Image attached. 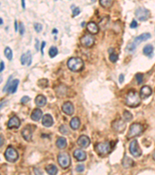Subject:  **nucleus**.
Segmentation results:
<instances>
[{
    "label": "nucleus",
    "instance_id": "17",
    "mask_svg": "<svg viewBox=\"0 0 155 175\" xmlns=\"http://www.w3.org/2000/svg\"><path fill=\"white\" fill-rule=\"evenodd\" d=\"M86 26L87 30H88V31L90 33V35H96V34L99 33V26L95 22H89V23H88Z\"/></svg>",
    "mask_w": 155,
    "mask_h": 175
},
{
    "label": "nucleus",
    "instance_id": "36",
    "mask_svg": "<svg viewBox=\"0 0 155 175\" xmlns=\"http://www.w3.org/2000/svg\"><path fill=\"white\" fill-rule=\"evenodd\" d=\"M136 79H137V84H141L144 80V75L141 73L136 74Z\"/></svg>",
    "mask_w": 155,
    "mask_h": 175
},
{
    "label": "nucleus",
    "instance_id": "8",
    "mask_svg": "<svg viewBox=\"0 0 155 175\" xmlns=\"http://www.w3.org/2000/svg\"><path fill=\"white\" fill-rule=\"evenodd\" d=\"M135 16L138 20H141V21H145L149 19L150 13L147 9L144 8V7H139L136 10Z\"/></svg>",
    "mask_w": 155,
    "mask_h": 175
},
{
    "label": "nucleus",
    "instance_id": "47",
    "mask_svg": "<svg viewBox=\"0 0 155 175\" xmlns=\"http://www.w3.org/2000/svg\"><path fill=\"white\" fill-rule=\"evenodd\" d=\"M124 81V75H122V74H121L120 75H119V83H122Z\"/></svg>",
    "mask_w": 155,
    "mask_h": 175
},
{
    "label": "nucleus",
    "instance_id": "49",
    "mask_svg": "<svg viewBox=\"0 0 155 175\" xmlns=\"http://www.w3.org/2000/svg\"><path fill=\"white\" fill-rule=\"evenodd\" d=\"M3 137H2V136L1 135V146H2V145H3Z\"/></svg>",
    "mask_w": 155,
    "mask_h": 175
},
{
    "label": "nucleus",
    "instance_id": "40",
    "mask_svg": "<svg viewBox=\"0 0 155 175\" xmlns=\"http://www.w3.org/2000/svg\"><path fill=\"white\" fill-rule=\"evenodd\" d=\"M84 170H85V167L82 164H79V165H78L76 167V170L78 172H82L84 171Z\"/></svg>",
    "mask_w": 155,
    "mask_h": 175
},
{
    "label": "nucleus",
    "instance_id": "53",
    "mask_svg": "<svg viewBox=\"0 0 155 175\" xmlns=\"http://www.w3.org/2000/svg\"><path fill=\"white\" fill-rule=\"evenodd\" d=\"M153 159L155 161V151L153 152Z\"/></svg>",
    "mask_w": 155,
    "mask_h": 175
},
{
    "label": "nucleus",
    "instance_id": "6",
    "mask_svg": "<svg viewBox=\"0 0 155 175\" xmlns=\"http://www.w3.org/2000/svg\"><path fill=\"white\" fill-rule=\"evenodd\" d=\"M5 158L6 159V161L9 162L14 163L18 160L19 158V153L16 149L13 147V146H9L6 150L5 154Z\"/></svg>",
    "mask_w": 155,
    "mask_h": 175
},
{
    "label": "nucleus",
    "instance_id": "23",
    "mask_svg": "<svg viewBox=\"0 0 155 175\" xmlns=\"http://www.w3.org/2000/svg\"><path fill=\"white\" fill-rule=\"evenodd\" d=\"M19 82H20L19 79H14V80L12 81L11 83H10V87H9L8 90H7V91L10 93H16L17 90V87H18Z\"/></svg>",
    "mask_w": 155,
    "mask_h": 175
},
{
    "label": "nucleus",
    "instance_id": "16",
    "mask_svg": "<svg viewBox=\"0 0 155 175\" xmlns=\"http://www.w3.org/2000/svg\"><path fill=\"white\" fill-rule=\"evenodd\" d=\"M151 94H152V90L150 87H148V86H144V87L141 89V91H140L141 98L147 99L148 98Z\"/></svg>",
    "mask_w": 155,
    "mask_h": 175
},
{
    "label": "nucleus",
    "instance_id": "1",
    "mask_svg": "<svg viewBox=\"0 0 155 175\" xmlns=\"http://www.w3.org/2000/svg\"><path fill=\"white\" fill-rule=\"evenodd\" d=\"M126 104L130 108H137L141 104V96L135 90H130L126 96Z\"/></svg>",
    "mask_w": 155,
    "mask_h": 175
},
{
    "label": "nucleus",
    "instance_id": "41",
    "mask_svg": "<svg viewBox=\"0 0 155 175\" xmlns=\"http://www.w3.org/2000/svg\"><path fill=\"white\" fill-rule=\"evenodd\" d=\"M20 35H23V34H24L25 32V28H24V26H23V23H20Z\"/></svg>",
    "mask_w": 155,
    "mask_h": 175
},
{
    "label": "nucleus",
    "instance_id": "31",
    "mask_svg": "<svg viewBox=\"0 0 155 175\" xmlns=\"http://www.w3.org/2000/svg\"><path fill=\"white\" fill-rule=\"evenodd\" d=\"M48 83H48V80L47 79H41L37 83L38 86L42 89L47 88V87H48Z\"/></svg>",
    "mask_w": 155,
    "mask_h": 175
},
{
    "label": "nucleus",
    "instance_id": "37",
    "mask_svg": "<svg viewBox=\"0 0 155 175\" xmlns=\"http://www.w3.org/2000/svg\"><path fill=\"white\" fill-rule=\"evenodd\" d=\"M42 25L41 24V23H35L34 24V29H35V31L37 32V33H40L41 31H42Z\"/></svg>",
    "mask_w": 155,
    "mask_h": 175
},
{
    "label": "nucleus",
    "instance_id": "20",
    "mask_svg": "<svg viewBox=\"0 0 155 175\" xmlns=\"http://www.w3.org/2000/svg\"><path fill=\"white\" fill-rule=\"evenodd\" d=\"M54 124V120H53L52 116L49 114H47V115H44L42 118V124L45 127H51Z\"/></svg>",
    "mask_w": 155,
    "mask_h": 175
},
{
    "label": "nucleus",
    "instance_id": "5",
    "mask_svg": "<svg viewBox=\"0 0 155 175\" xmlns=\"http://www.w3.org/2000/svg\"><path fill=\"white\" fill-rule=\"evenodd\" d=\"M144 132V126L140 123H134L130 127L129 132L126 136L128 139L136 137V136H141Z\"/></svg>",
    "mask_w": 155,
    "mask_h": 175
},
{
    "label": "nucleus",
    "instance_id": "14",
    "mask_svg": "<svg viewBox=\"0 0 155 175\" xmlns=\"http://www.w3.org/2000/svg\"><path fill=\"white\" fill-rule=\"evenodd\" d=\"M20 126V120L17 116H13L8 121L9 128H18Z\"/></svg>",
    "mask_w": 155,
    "mask_h": 175
},
{
    "label": "nucleus",
    "instance_id": "28",
    "mask_svg": "<svg viewBox=\"0 0 155 175\" xmlns=\"http://www.w3.org/2000/svg\"><path fill=\"white\" fill-rule=\"evenodd\" d=\"M153 47L151 44H147L146 46H144V49H143V52L145 55L147 56H151V55L153 54Z\"/></svg>",
    "mask_w": 155,
    "mask_h": 175
},
{
    "label": "nucleus",
    "instance_id": "52",
    "mask_svg": "<svg viewBox=\"0 0 155 175\" xmlns=\"http://www.w3.org/2000/svg\"><path fill=\"white\" fill-rule=\"evenodd\" d=\"M0 23H1V25H2V23H3V21H2V18H0Z\"/></svg>",
    "mask_w": 155,
    "mask_h": 175
},
{
    "label": "nucleus",
    "instance_id": "30",
    "mask_svg": "<svg viewBox=\"0 0 155 175\" xmlns=\"http://www.w3.org/2000/svg\"><path fill=\"white\" fill-rule=\"evenodd\" d=\"M99 3L104 8H110L113 6V0H100Z\"/></svg>",
    "mask_w": 155,
    "mask_h": 175
},
{
    "label": "nucleus",
    "instance_id": "27",
    "mask_svg": "<svg viewBox=\"0 0 155 175\" xmlns=\"http://www.w3.org/2000/svg\"><path fill=\"white\" fill-rule=\"evenodd\" d=\"M45 169L49 175H56L57 173V168L54 164H49L46 167Z\"/></svg>",
    "mask_w": 155,
    "mask_h": 175
},
{
    "label": "nucleus",
    "instance_id": "50",
    "mask_svg": "<svg viewBox=\"0 0 155 175\" xmlns=\"http://www.w3.org/2000/svg\"><path fill=\"white\" fill-rule=\"evenodd\" d=\"M22 6H23V9L26 8V6H25V1H24V0H23V1H22Z\"/></svg>",
    "mask_w": 155,
    "mask_h": 175
},
{
    "label": "nucleus",
    "instance_id": "46",
    "mask_svg": "<svg viewBox=\"0 0 155 175\" xmlns=\"http://www.w3.org/2000/svg\"><path fill=\"white\" fill-rule=\"evenodd\" d=\"M45 44H46L45 41H43L42 44H41V54H42V55H44V47H45Z\"/></svg>",
    "mask_w": 155,
    "mask_h": 175
},
{
    "label": "nucleus",
    "instance_id": "11",
    "mask_svg": "<svg viewBox=\"0 0 155 175\" xmlns=\"http://www.w3.org/2000/svg\"><path fill=\"white\" fill-rule=\"evenodd\" d=\"M80 41L81 44L83 46H85L86 47H90L95 43V38L91 35L88 34V35H85L83 37H82Z\"/></svg>",
    "mask_w": 155,
    "mask_h": 175
},
{
    "label": "nucleus",
    "instance_id": "15",
    "mask_svg": "<svg viewBox=\"0 0 155 175\" xmlns=\"http://www.w3.org/2000/svg\"><path fill=\"white\" fill-rule=\"evenodd\" d=\"M20 62H21L22 65H26V66H29L32 63V55L29 51L24 53L22 55L21 58H20Z\"/></svg>",
    "mask_w": 155,
    "mask_h": 175
},
{
    "label": "nucleus",
    "instance_id": "18",
    "mask_svg": "<svg viewBox=\"0 0 155 175\" xmlns=\"http://www.w3.org/2000/svg\"><path fill=\"white\" fill-rule=\"evenodd\" d=\"M22 136L27 142L31 141L32 137H33V132H32V129H31L29 126H27V127L23 128V131H22Z\"/></svg>",
    "mask_w": 155,
    "mask_h": 175
},
{
    "label": "nucleus",
    "instance_id": "24",
    "mask_svg": "<svg viewBox=\"0 0 155 175\" xmlns=\"http://www.w3.org/2000/svg\"><path fill=\"white\" fill-rule=\"evenodd\" d=\"M134 165V161H133L132 159L130 158L127 156H125L122 160V166L125 168H129V167H133Z\"/></svg>",
    "mask_w": 155,
    "mask_h": 175
},
{
    "label": "nucleus",
    "instance_id": "34",
    "mask_svg": "<svg viewBox=\"0 0 155 175\" xmlns=\"http://www.w3.org/2000/svg\"><path fill=\"white\" fill-rule=\"evenodd\" d=\"M123 118L126 121H130L133 119V115L128 111H125L123 113Z\"/></svg>",
    "mask_w": 155,
    "mask_h": 175
},
{
    "label": "nucleus",
    "instance_id": "12",
    "mask_svg": "<svg viewBox=\"0 0 155 175\" xmlns=\"http://www.w3.org/2000/svg\"><path fill=\"white\" fill-rule=\"evenodd\" d=\"M90 142H91V140L87 136H81L77 141L78 145L82 148H84V149L89 146Z\"/></svg>",
    "mask_w": 155,
    "mask_h": 175
},
{
    "label": "nucleus",
    "instance_id": "9",
    "mask_svg": "<svg viewBox=\"0 0 155 175\" xmlns=\"http://www.w3.org/2000/svg\"><path fill=\"white\" fill-rule=\"evenodd\" d=\"M129 149L131 155L134 156V157H141V154H142V150H141V147L139 146L138 142H137V140H136V139H134V140H133L132 142H130Z\"/></svg>",
    "mask_w": 155,
    "mask_h": 175
},
{
    "label": "nucleus",
    "instance_id": "32",
    "mask_svg": "<svg viewBox=\"0 0 155 175\" xmlns=\"http://www.w3.org/2000/svg\"><path fill=\"white\" fill-rule=\"evenodd\" d=\"M4 54H5V56L7 58L8 60H12L13 59V51H12L11 48L9 47H6L5 51H4Z\"/></svg>",
    "mask_w": 155,
    "mask_h": 175
},
{
    "label": "nucleus",
    "instance_id": "43",
    "mask_svg": "<svg viewBox=\"0 0 155 175\" xmlns=\"http://www.w3.org/2000/svg\"><path fill=\"white\" fill-rule=\"evenodd\" d=\"M130 26V28H137V26H138V23H137V20H133V21L131 22Z\"/></svg>",
    "mask_w": 155,
    "mask_h": 175
},
{
    "label": "nucleus",
    "instance_id": "26",
    "mask_svg": "<svg viewBox=\"0 0 155 175\" xmlns=\"http://www.w3.org/2000/svg\"><path fill=\"white\" fill-rule=\"evenodd\" d=\"M56 146L59 149H64L67 146V141L64 137H59L56 141Z\"/></svg>",
    "mask_w": 155,
    "mask_h": 175
},
{
    "label": "nucleus",
    "instance_id": "42",
    "mask_svg": "<svg viewBox=\"0 0 155 175\" xmlns=\"http://www.w3.org/2000/svg\"><path fill=\"white\" fill-rule=\"evenodd\" d=\"M73 17H76V16H78V15L80 13V10H79V8H78V7H76V8H75L73 10Z\"/></svg>",
    "mask_w": 155,
    "mask_h": 175
},
{
    "label": "nucleus",
    "instance_id": "48",
    "mask_svg": "<svg viewBox=\"0 0 155 175\" xmlns=\"http://www.w3.org/2000/svg\"><path fill=\"white\" fill-rule=\"evenodd\" d=\"M15 31H16V32L18 31V25H17V20H15Z\"/></svg>",
    "mask_w": 155,
    "mask_h": 175
},
{
    "label": "nucleus",
    "instance_id": "29",
    "mask_svg": "<svg viewBox=\"0 0 155 175\" xmlns=\"http://www.w3.org/2000/svg\"><path fill=\"white\" fill-rule=\"evenodd\" d=\"M109 53H110V60L113 63H115L118 60V55L115 52L113 48H110Z\"/></svg>",
    "mask_w": 155,
    "mask_h": 175
},
{
    "label": "nucleus",
    "instance_id": "19",
    "mask_svg": "<svg viewBox=\"0 0 155 175\" xmlns=\"http://www.w3.org/2000/svg\"><path fill=\"white\" fill-rule=\"evenodd\" d=\"M73 155L77 161H84L86 160V153L85 151L82 150V149H77L76 150H75Z\"/></svg>",
    "mask_w": 155,
    "mask_h": 175
},
{
    "label": "nucleus",
    "instance_id": "3",
    "mask_svg": "<svg viewBox=\"0 0 155 175\" xmlns=\"http://www.w3.org/2000/svg\"><path fill=\"white\" fill-rule=\"evenodd\" d=\"M150 37H151V35H150V33L142 34V35H141L140 36L137 37V38L134 40L133 42H131L130 44H128L127 47H126V50H127L128 51H130V52L131 51H134L140 43L147 41L149 38H150Z\"/></svg>",
    "mask_w": 155,
    "mask_h": 175
},
{
    "label": "nucleus",
    "instance_id": "51",
    "mask_svg": "<svg viewBox=\"0 0 155 175\" xmlns=\"http://www.w3.org/2000/svg\"><path fill=\"white\" fill-rule=\"evenodd\" d=\"M36 42H37V44H36V48H37V50H38V44H39V41H38L37 39H36Z\"/></svg>",
    "mask_w": 155,
    "mask_h": 175
},
{
    "label": "nucleus",
    "instance_id": "4",
    "mask_svg": "<svg viewBox=\"0 0 155 175\" xmlns=\"http://www.w3.org/2000/svg\"><path fill=\"white\" fill-rule=\"evenodd\" d=\"M112 149H113V146L110 142H100L95 146V151L100 156L107 155L111 152Z\"/></svg>",
    "mask_w": 155,
    "mask_h": 175
},
{
    "label": "nucleus",
    "instance_id": "45",
    "mask_svg": "<svg viewBox=\"0 0 155 175\" xmlns=\"http://www.w3.org/2000/svg\"><path fill=\"white\" fill-rule=\"evenodd\" d=\"M5 69V64L3 61H1V66H0V72H2Z\"/></svg>",
    "mask_w": 155,
    "mask_h": 175
},
{
    "label": "nucleus",
    "instance_id": "39",
    "mask_svg": "<svg viewBox=\"0 0 155 175\" xmlns=\"http://www.w3.org/2000/svg\"><path fill=\"white\" fill-rule=\"evenodd\" d=\"M29 100H30V98H29V97H27V96H24V97H22V99H21V103L24 104L28 103V102L29 101Z\"/></svg>",
    "mask_w": 155,
    "mask_h": 175
},
{
    "label": "nucleus",
    "instance_id": "35",
    "mask_svg": "<svg viewBox=\"0 0 155 175\" xmlns=\"http://www.w3.org/2000/svg\"><path fill=\"white\" fill-rule=\"evenodd\" d=\"M59 131L60 132V133L63 135H68L69 134V129L68 128V127L66 125H61L59 128Z\"/></svg>",
    "mask_w": 155,
    "mask_h": 175
},
{
    "label": "nucleus",
    "instance_id": "33",
    "mask_svg": "<svg viewBox=\"0 0 155 175\" xmlns=\"http://www.w3.org/2000/svg\"><path fill=\"white\" fill-rule=\"evenodd\" d=\"M57 54H58V50H57V47H54V46H52V47H50V49H49L50 57L54 58V57H55Z\"/></svg>",
    "mask_w": 155,
    "mask_h": 175
},
{
    "label": "nucleus",
    "instance_id": "13",
    "mask_svg": "<svg viewBox=\"0 0 155 175\" xmlns=\"http://www.w3.org/2000/svg\"><path fill=\"white\" fill-rule=\"evenodd\" d=\"M62 111H64L66 115H72L74 114L75 108H74L73 104H72L71 102L67 101L63 104V105H62Z\"/></svg>",
    "mask_w": 155,
    "mask_h": 175
},
{
    "label": "nucleus",
    "instance_id": "38",
    "mask_svg": "<svg viewBox=\"0 0 155 175\" xmlns=\"http://www.w3.org/2000/svg\"><path fill=\"white\" fill-rule=\"evenodd\" d=\"M12 78H13V75H11V76L9 78V79H8V82H7V83H6V85L5 86V87H4V89H3V92H6L7 91V90H8V88H9V87H10V83H11V79H12Z\"/></svg>",
    "mask_w": 155,
    "mask_h": 175
},
{
    "label": "nucleus",
    "instance_id": "7",
    "mask_svg": "<svg viewBox=\"0 0 155 175\" xmlns=\"http://www.w3.org/2000/svg\"><path fill=\"white\" fill-rule=\"evenodd\" d=\"M57 161L62 168H68L71 164L70 155L67 153H60L57 157Z\"/></svg>",
    "mask_w": 155,
    "mask_h": 175
},
{
    "label": "nucleus",
    "instance_id": "22",
    "mask_svg": "<svg viewBox=\"0 0 155 175\" xmlns=\"http://www.w3.org/2000/svg\"><path fill=\"white\" fill-rule=\"evenodd\" d=\"M35 104L38 107H44L47 104V98L44 95H38L35 98Z\"/></svg>",
    "mask_w": 155,
    "mask_h": 175
},
{
    "label": "nucleus",
    "instance_id": "10",
    "mask_svg": "<svg viewBox=\"0 0 155 175\" xmlns=\"http://www.w3.org/2000/svg\"><path fill=\"white\" fill-rule=\"evenodd\" d=\"M112 127L116 132L122 133L126 129V122L122 119L116 120V121H113V123L112 124Z\"/></svg>",
    "mask_w": 155,
    "mask_h": 175
},
{
    "label": "nucleus",
    "instance_id": "25",
    "mask_svg": "<svg viewBox=\"0 0 155 175\" xmlns=\"http://www.w3.org/2000/svg\"><path fill=\"white\" fill-rule=\"evenodd\" d=\"M80 124H81L80 120H79V118H77V117H75V118H72L70 121L71 127H72V129L74 130L79 129V127H80Z\"/></svg>",
    "mask_w": 155,
    "mask_h": 175
},
{
    "label": "nucleus",
    "instance_id": "44",
    "mask_svg": "<svg viewBox=\"0 0 155 175\" xmlns=\"http://www.w3.org/2000/svg\"><path fill=\"white\" fill-rule=\"evenodd\" d=\"M34 173L36 175H43V173L38 168H34Z\"/></svg>",
    "mask_w": 155,
    "mask_h": 175
},
{
    "label": "nucleus",
    "instance_id": "2",
    "mask_svg": "<svg viewBox=\"0 0 155 175\" xmlns=\"http://www.w3.org/2000/svg\"><path fill=\"white\" fill-rule=\"evenodd\" d=\"M68 67L73 72H80L85 67L84 61L81 58H71L68 61Z\"/></svg>",
    "mask_w": 155,
    "mask_h": 175
},
{
    "label": "nucleus",
    "instance_id": "21",
    "mask_svg": "<svg viewBox=\"0 0 155 175\" xmlns=\"http://www.w3.org/2000/svg\"><path fill=\"white\" fill-rule=\"evenodd\" d=\"M43 116V112L41 109L39 108H36L33 111L32 114H31V119L33 121H38Z\"/></svg>",
    "mask_w": 155,
    "mask_h": 175
},
{
    "label": "nucleus",
    "instance_id": "54",
    "mask_svg": "<svg viewBox=\"0 0 155 175\" xmlns=\"http://www.w3.org/2000/svg\"><path fill=\"white\" fill-rule=\"evenodd\" d=\"M54 34L57 33V30H56V29H54Z\"/></svg>",
    "mask_w": 155,
    "mask_h": 175
}]
</instances>
